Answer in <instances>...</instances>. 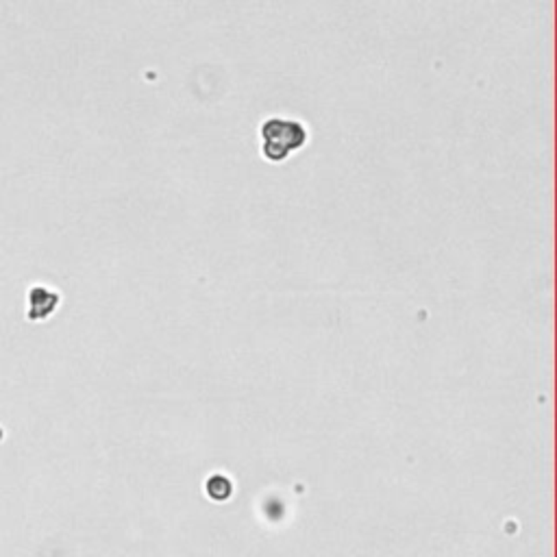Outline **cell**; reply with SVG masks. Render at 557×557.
I'll list each match as a JSON object with an SVG mask.
<instances>
[{"instance_id": "6da1fadb", "label": "cell", "mask_w": 557, "mask_h": 557, "mask_svg": "<svg viewBox=\"0 0 557 557\" xmlns=\"http://www.w3.org/2000/svg\"><path fill=\"white\" fill-rule=\"evenodd\" d=\"M309 131L301 120L285 116H270L259 126V151L270 163H283L292 153L307 146Z\"/></svg>"}, {"instance_id": "7a4b0ae2", "label": "cell", "mask_w": 557, "mask_h": 557, "mask_svg": "<svg viewBox=\"0 0 557 557\" xmlns=\"http://www.w3.org/2000/svg\"><path fill=\"white\" fill-rule=\"evenodd\" d=\"M233 479L224 472H214L205 479V497L214 503H226L233 497Z\"/></svg>"}, {"instance_id": "3957f363", "label": "cell", "mask_w": 557, "mask_h": 557, "mask_svg": "<svg viewBox=\"0 0 557 557\" xmlns=\"http://www.w3.org/2000/svg\"><path fill=\"white\" fill-rule=\"evenodd\" d=\"M31 309H28V316L31 318H46V316H51L57 303H59V294L57 292H51V290H46L44 294V301L40 299V290H31Z\"/></svg>"}]
</instances>
